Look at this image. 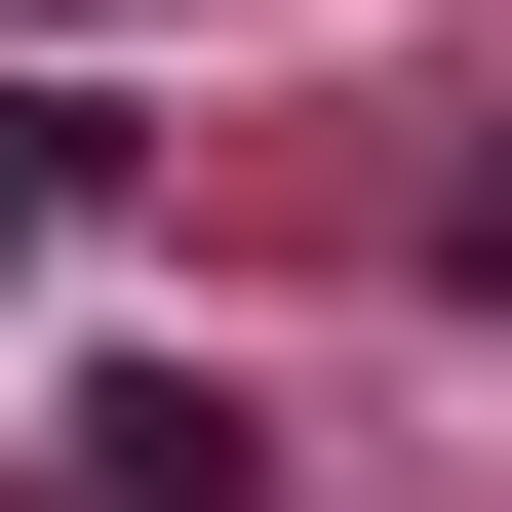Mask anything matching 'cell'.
<instances>
[{
  "instance_id": "obj_1",
  "label": "cell",
  "mask_w": 512,
  "mask_h": 512,
  "mask_svg": "<svg viewBox=\"0 0 512 512\" xmlns=\"http://www.w3.org/2000/svg\"><path fill=\"white\" fill-rule=\"evenodd\" d=\"M40 512H276V434H237L197 355H79V394H40Z\"/></svg>"
},
{
  "instance_id": "obj_2",
  "label": "cell",
  "mask_w": 512,
  "mask_h": 512,
  "mask_svg": "<svg viewBox=\"0 0 512 512\" xmlns=\"http://www.w3.org/2000/svg\"><path fill=\"white\" fill-rule=\"evenodd\" d=\"M79 197H119V119H0V276H40V237H79Z\"/></svg>"
},
{
  "instance_id": "obj_3",
  "label": "cell",
  "mask_w": 512,
  "mask_h": 512,
  "mask_svg": "<svg viewBox=\"0 0 512 512\" xmlns=\"http://www.w3.org/2000/svg\"><path fill=\"white\" fill-rule=\"evenodd\" d=\"M434 276H473V316H512V119H473V158H434Z\"/></svg>"
}]
</instances>
